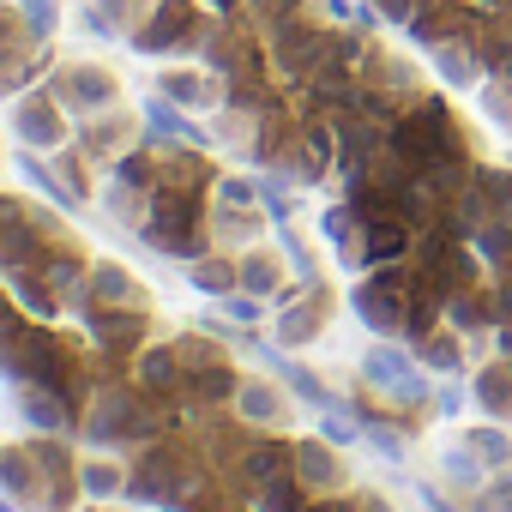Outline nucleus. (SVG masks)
<instances>
[{
    "mask_svg": "<svg viewBox=\"0 0 512 512\" xmlns=\"http://www.w3.org/2000/svg\"><path fill=\"white\" fill-rule=\"evenodd\" d=\"M356 380L392 410H422L428 416V404H434V374L416 362V350L404 338H374L356 362Z\"/></svg>",
    "mask_w": 512,
    "mask_h": 512,
    "instance_id": "obj_1",
    "label": "nucleus"
},
{
    "mask_svg": "<svg viewBox=\"0 0 512 512\" xmlns=\"http://www.w3.org/2000/svg\"><path fill=\"white\" fill-rule=\"evenodd\" d=\"M410 290H416V260H392V266H368L362 278H350L344 302L374 338H404Z\"/></svg>",
    "mask_w": 512,
    "mask_h": 512,
    "instance_id": "obj_2",
    "label": "nucleus"
},
{
    "mask_svg": "<svg viewBox=\"0 0 512 512\" xmlns=\"http://www.w3.org/2000/svg\"><path fill=\"white\" fill-rule=\"evenodd\" d=\"M410 260H416L422 284H428V290H434L440 302L488 278V266H482V253H476V241L452 235L446 223H440V229H422V235H416V247H410Z\"/></svg>",
    "mask_w": 512,
    "mask_h": 512,
    "instance_id": "obj_3",
    "label": "nucleus"
},
{
    "mask_svg": "<svg viewBox=\"0 0 512 512\" xmlns=\"http://www.w3.org/2000/svg\"><path fill=\"white\" fill-rule=\"evenodd\" d=\"M332 314H338V290H332L326 278H314V284H290V290L272 302V326H266V332H272L284 350H314V344L326 338Z\"/></svg>",
    "mask_w": 512,
    "mask_h": 512,
    "instance_id": "obj_4",
    "label": "nucleus"
},
{
    "mask_svg": "<svg viewBox=\"0 0 512 512\" xmlns=\"http://www.w3.org/2000/svg\"><path fill=\"white\" fill-rule=\"evenodd\" d=\"M229 410H235L247 428H260V434H290V422H296V392H290L278 374H241Z\"/></svg>",
    "mask_w": 512,
    "mask_h": 512,
    "instance_id": "obj_5",
    "label": "nucleus"
},
{
    "mask_svg": "<svg viewBox=\"0 0 512 512\" xmlns=\"http://www.w3.org/2000/svg\"><path fill=\"white\" fill-rule=\"evenodd\" d=\"M296 476L308 482V494H314V500H326V494H350L344 446H332L326 434H296Z\"/></svg>",
    "mask_w": 512,
    "mask_h": 512,
    "instance_id": "obj_6",
    "label": "nucleus"
},
{
    "mask_svg": "<svg viewBox=\"0 0 512 512\" xmlns=\"http://www.w3.org/2000/svg\"><path fill=\"white\" fill-rule=\"evenodd\" d=\"M205 229H211V247H223V253H247V247H260V241H266L272 217H266V205H223V199H211Z\"/></svg>",
    "mask_w": 512,
    "mask_h": 512,
    "instance_id": "obj_7",
    "label": "nucleus"
},
{
    "mask_svg": "<svg viewBox=\"0 0 512 512\" xmlns=\"http://www.w3.org/2000/svg\"><path fill=\"white\" fill-rule=\"evenodd\" d=\"M314 229H320V241L338 253V272H344V278H362V272H368V260H362V211H356L350 199H332Z\"/></svg>",
    "mask_w": 512,
    "mask_h": 512,
    "instance_id": "obj_8",
    "label": "nucleus"
},
{
    "mask_svg": "<svg viewBox=\"0 0 512 512\" xmlns=\"http://www.w3.org/2000/svg\"><path fill=\"white\" fill-rule=\"evenodd\" d=\"M470 404L488 422H506L512 428V356H488V362L470 368Z\"/></svg>",
    "mask_w": 512,
    "mask_h": 512,
    "instance_id": "obj_9",
    "label": "nucleus"
},
{
    "mask_svg": "<svg viewBox=\"0 0 512 512\" xmlns=\"http://www.w3.org/2000/svg\"><path fill=\"white\" fill-rule=\"evenodd\" d=\"M235 266H241V290L247 296H266V302H278L290 284H296V272H290V260L278 247H247V253H235Z\"/></svg>",
    "mask_w": 512,
    "mask_h": 512,
    "instance_id": "obj_10",
    "label": "nucleus"
},
{
    "mask_svg": "<svg viewBox=\"0 0 512 512\" xmlns=\"http://www.w3.org/2000/svg\"><path fill=\"white\" fill-rule=\"evenodd\" d=\"M446 326H452V332H464V338H494V326H500L494 284L482 278V284H470V290L446 296Z\"/></svg>",
    "mask_w": 512,
    "mask_h": 512,
    "instance_id": "obj_11",
    "label": "nucleus"
},
{
    "mask_svg": "<svg viewBox=\"0 0 512 512\" xmlns=\"http://www.w3.org/2000/svg\"><path fill=\"white\" fill-rule=\"evenodd\" d=\"M410 350H416V362H422L434 380H470V368H476V356H470L464 332H452V326H440V332L416 338Z\"/></svg>",
    "mask_w": 512,
    "mask_h": 512,
    "instance_id": "obj_12",
    "label": "nucleus"
},
{
    "mask_svg": "<svg viewBox=\"0 0 512 512\" xmlns=\"http://www.w3.org/2000/svg\"><path fill=\"white\" fill-rule=\"evenodd\" d=\"M61 109H79V115H103V109H115V79L103 73V67H67L61 73Z\"/></svg>",
    "mask_w": 512,
    "mask_h": 512,
    "instance_id": "obj_13",
    "label": "nucleus"
},
{
    "mask_svg": "<svg viewBox=\"0 0 512 512\" xmlns=\"http://www.w3.org/2000/svg\"><path fill=\"white\" fill-rule=\"evenodd\" d=\"M187 290L193 296H205V302H223L229 290H241V266H235V253H223V247H211V253H199V260H187Z\"/></svg>",
    "mask_w": 512,
    "mask_h": 512,
    "instance_id": "obj_14",
    "label": "nucleus"
},
{
    "mask_svg": "<svg viewBox=\"0 0 512 512\" xmlns=\"http://www.w3.org/2000/svg\"><path fill=\"white\" fill-rule=\"evenodd\" d=\"M13 133H19V145H31V151H55V145L67 139V115L55 109V97H37V103H19V109H13Z\"/></svg>",
    "mask_w": 512,
    "mask_h": 512,
    "instance_id": "obj_15",
    "label": "nucleus"
},
{
    "mask_svg": "<svg viewBox=\"0 0 512 512\" xmlns=\"http://www.w3.org/2000/svg\"><path fill=\"white\" fill-rule=\"evenodd\" d=\"M440 488H452L458 500H470V494L488 488V464L464 446V434H452V440L440 446Z\"/></svg>",
    "mask_w": 512,
    "mask_h": 512,
    "instance_id": "obj_16",
    "label": "nucleus"
},
{
    "mask_svg": "<svg viewBox=\"0 0 512 512\" xmlns=\"http://www.w3.org/2000/svg\"><path fill=\"white\" fill-rule=\"evenodd\" d=\"M19 416H25V440L31 434H73V416L49 386H19Z\"/></svg>",
    "mask_w": 512,
    "mask_h": 512,
    "instance_id": "obj_17",
    "label": "nucleus"
},
{
    "mask_svg": "<svg viewBox=\"0 0 512 512\" xmlns=\"http://www.w3.org/2000/svg\"><path fill=\"white\" fill-rule=\"evenodd\" d=\"M428 61L440 73V85H452V91H470L476 79H488L476 61V43H440V49H428Z\"/></svg>",
    "mask_w": 512,
    "mask_h": 512,
    "instance_id": "obj_18",
    "label": "nucleus"
},
{
    "mask_svg": "<svg viewBox=\"0 0 512 512\" xmlns=\"http://www.w3.org/2000/svg\"><path fill=\"white\" fill-rule=\"evenodd\" d=\"M458 434H464V446L488 464V476H494V470H512V428H506V422H488V416H482V422H470V428H458Z\"/></svg>",
    "mask_w": 512,
    "mask_h": 512,
    "instance_id": "obj_19",
    "label": "nucleus"
},
{
    "mask_svg": "<svg viewBox=\"0 0 512 512\" xmlns=\"http://www.w3.org/2000/svg\"><path fill=\"white\" fill-rule=\"evenodd\" d=\"M91 272H97V278H91V290H97V296H103L109 308H145V302H151V296L139 290V278H133L127 266L103 260V266H91Z\"/></svg>",
    "mask_w": 512,
    "mask_h": 512,
    "instance_id": "obj_20",
    "label": "nucleus"
},
{
    "mask_svg": "<svg viewBox=\"0 0 512 512\" xmlns=\"http://www.w3.org/2000/svg\"><path fill=\"white\" fill-rule=\"evenodd\" d=\"M73 482L91 494V500H127V470L115 458H85L73 464Z\"/></svg>",
    "mask_w": 512,
    "mask_h": 512,
    "instance_id": "obj_21",
    "label": "nucleus"
},
{
    "mask_svg": "<svg viewBox=\"0 0 512 512\" xmlns=\"http://www.w3.org/2000/svg\"><path fill=\"white\" fill-rule=\"evenodd\" d=\"M229 326H241V332H266L272 326V302L266 296H247V290H229L223 302H211Z\"/></svg>",
    "mask_w": 512,
    "mask_h": 512,
    "instance_id": "obj_22",
    "label": "nucleus"
},
{
    "mask_svg": "<svg viewBox=\"0 0 512 512\" xmlns=\"http://www.w3.org/2000/svg\"><path fill=\"white\" fill-rule=\"evenodd\" d=\"M464 404H470V380H434V404H428L434 422H458Z\"/></svg>",
    "mask_w": 512,
    "mask_h": 512,
    "instance_id": "obj_23",
    "label": "nucleus"
},
{
    "mask_svg": "<svg viewBox=\"0 0 512 512\" xmlns=\"http://www.w3.org/2000/svg\"><path fill=\"white\" fill-rule=\"evenodd\" d=\"M476 175H482V187H488V199H494V217L512 223V169H506V163H476Z\"/></svg>",
    "mask_w": 512,
    "mask_h": 512,
    "instance_id": "obj_24",
    "label": "nucleus"
},
{
    "mask_svg": "<svg viewBox=\"0 0 512 512\" xmlns=\"http://www.w3.org/2000/svg\"><path fill=\"white\" fill-rule=\"evenodd\" d=\"M464 512H512V470H494L488 488L464 500Z\"/></svg>",
    "mask_w": 512,
    "mask_h": 512,
    "instance_id": "obj_25",
    "label": "nucleus"
},
{
    "mask_svg": "<svg viewBox=\"0 0 512 512\" xmlns=\"http://www.w3.org/2000/svg\"><path fill=\"white\" fill-rule=\"evenodd\" d=\"M211 199H223V205H260V175H217L211 181Z\"/></svg>",
    "mask_w": 512,
    "mask_h": 512,
    "instance_id": "obj_26",
    "label": "nucleus"
},
{
    "mask_svg": "<svg viewBox=\"0 0 512 512\" xmlns=\"http://www.w3.org/2000/svg\"><path fill=\"white\" fill-rule=\"evenodd\" d=\"M25 25H31L37 43H49L55 25H61V7H55V0H25Z\"/></svg>",
    "mask_w": 512,
    "mask_h": 512,
    "instance_id": "obj_27",
    "label": "nucleus"
},
{
    "mask_svg": "<svg viewBox=\"0 0 512 512\" xmlns=\"http://www.w3.org/2000/svg\"><path fill=\"white\" fill-rule=\"evenodd\" d=\"M43 284H49L55 296H73V290H85V278H79V266H67V260H55V266L43 272Z\"/></svg>",
    "mask_w": 512,
    "mask_h": 512,
    "instance_id": "obj_28",
    "label": "nucleus"
},
{
    "mask_svg": "<svg viewBox=\"0 0 512 512\" xmlns=\"http://www.w3.org/2000/svg\"><path fill=\"white\" fill-rule=\"evenodd\" d=\"M416 494H422L428 512H464V500H458L452 488H440V482H416Z\"/></svg>",
    "mask_w": 512,
    "mask_h": 512,
    "instance_id": "obj_29",
    "label": "nucleus"
},
{
    "mask_svg": "<svg viewBox=\"0 0 512 512\" xmlns=\"http://www.w3.org/2000/svg\"><path fill=\"white\" fill-rule=\"evenodd\" d=\"M350 494H356V506H362V512H398V500H392V494H380V488H350Z\"/></svg>",
    "mask_w": 512,
    "mask_h": 512,
    "instance_id": "obj_30",
    "label": "nucleus"
},
{
    "mask_svg": "<svg viewBox=\"0 0 512 512\" xmlns=\"http://www.w3.org/2000/svg\"><path fill=\"white\" fill-rule=\"evenodd\" d=\"M314 512H362V506H356V494H326V500H314Z\"/></svg>",
    "mask_w": 512,
    "mask_h": 512,
    "instance_id": "obj_31",
    "label": "nucleus"
},
{
    "mask_svg": "<svg viewBox=\"0 0 512 512\" xmlns=\"http://www.w3.org/2000/svg\"><path fill=\"white\" fill-rule=\"evenodd\" d=\"M494 356H512V320L494 326Z\"/></svg>",
    "mask_w": 512,
    "mask_h": 512,
    "instance_id": "obj_32",
    "label": "nucleus"
},
{
    "mask_svg": "<svg viewBox=\"0 0 512 512\" xmlns=\"http://www.w3.org/2000/svg\"><path fill=\"white\" fill-rule=\"evenodd\" d=\"M0 512H19V494H7V488H0Z\"/></svg>",
    "mask_w": 512,
    "mask_h": 512,
    "instance_id": "obj_33",
    "label": "nucleus"
},
{
    "mask_svg": "<svg viewBox=\"0 0 512 512\" xmlns=\"http://www.w3.org/2000/svg\"><path fill=\"white\" fill-rule=\"evenodd\" d=\"M157 512H169V506H157Z\"/></svg>",
    "mask_w": 512,
    "mask_h": 512,
    "instance_id": "obj_34",
    "label": "nucleus"
}]
</instances>
